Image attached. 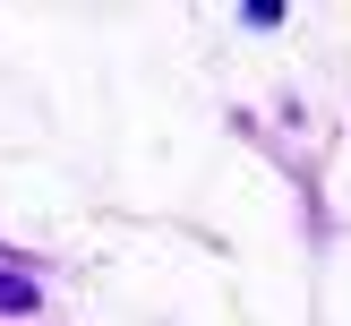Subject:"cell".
<instances>
[{
  "label": "cell",
  "instance_id": "cell-1",
  "mask_svg": "<svg viewBox=\"0 0 351 326\" xmlns=\"http://www.w3.org/2000/svg\"><path fill=\"white\" fill-rule=\"evenodd\" d=\"M0 309H34V292H26V275H0Z\"/></svg>",
  "mask_w": 351,
  "mask_h": 326
}]
</instances>
